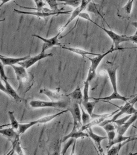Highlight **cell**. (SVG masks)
I'll return each mask as SVG.
<instances>
[{
	"label": "cell",
	"instance_id": "6da1fadb",
	"mask_svg": "<svg viewBox=\"0 0 137 155\" xmlns=\"http://www.w3.org/2000/svg\"><path fill=\"white\" fill-rule=\"evenodd\" d=\"M12 67L19 83L16 91L21 97H24L34 84V77L32 74L29 73L26 69L21 66H12Z\"/></svg>",
	"mask_w": 137,
	"mask_h": 155
},
{
	"label": "cell",
	"instance_id": "7a4b0ae2",
	"mask_svg": "<svg viewBox=\"0 0 137 155\" xmlns=\"http://www.w3.org/2000/svg\"><path fill=\"white\" fill-rule=\"evenodd\" d=\"M118 49L114 48V47L112 46L107 52L103 53V54H100L99 55L96 56L94 58H91L89 57L88 56H86L85 58H88L90 61H91V66L89 68V71H88V76L86 78V81L88 82H91L94 78L96 76V70L98 68V66H99L100 63H101V61H102L103 58L107 55L108 54H109L111 52H113L115 51H117Z\"/></svg>",
	"mask_w": 137,
	"mask_h": 155
},
{
	"label": "cell",
	"instance_id": "3957f363",
	"mask_svg": "<svg viewBox=\"0 0 137 155\" xmlns=\"http://www.w3.org/2000/svg\"><path fill=\"white\" fill-rule=\"evenodd\" d=\"M68 110H66L64 111H62L61 112H59L58 113L53 114V115H50L48 116L44 117L42 118H39L37 120H36L34 121H29L27 123H19V129L18 130V132L19 135H22L23 134H24L28 129H29L30 127H33L36 124H45L47 123L49 121H51V120H53L54 118H55L56 117L66 113L67 112H68Z\"/></svg>",
	"mask_w": 137,
	"mask_h": 155
},
{
	"label": "cell",
	"instance_id": "277c9868",
	"mask_svg": "<svg viewBox=\"0 0 137 155\" xmlns=\"http://www.w3.org/2000/svg\"><path fill=\"white\" fill-rule=\"evenodd\" d=\"M71 103L70 99H66L59 102H48L40 100H32L29 102L30 106L33 108H68Z\"/></svg>",
	"mask_w": 137,
	"mask_h": 155
},
{
	"label": "cell",
	"instance_id": "5b68a950",
	"mask_svg": "<svg viewBox=\"0 0 137 155\" xmlns=\"http://www.w3.org/2000/svg\"><path fill=\"white\" fill-rule=\"evenodd\" d=\"M67 110L70 112L74 122L72 129L80 130L83 124L82 122V113L79 104L71 101V103Z\"/></svg>",
	"mask_w": 137,
	"mask_h": 155
},
{
	"label": "cell",
	"instance_id": "8992f818",
	"mask_svg": "<svg viewBox=\"0 0 137 155\" xmlns=\"http://www.w3.org/2000/svg\"><path fill=\"white\" fill-rule=\"evenodd\" d=\"M119 111L115 114L112 118L109 120H105L100 124H105L107 123H114L115 120H117L119 117L121 116L124 114H126L128 115H133L137 113V110L134 108V105L132 104L131 101H128L126 102L125 105L120 107L118 108Z\"/></svg>",
	"mask_w": 137,
	"mask_h": 155
},
{
	"label": "cell",
	"instance_id": "52a82bcc",
	"mask_svg": "<svg viewBox=\"0 0 137 155\" xmlns=\"http://www.w3.org/2000/svg\"><path fill=\"white\" fill-rule=\"evenodd\" d=\"M97 27H99L102 30H103V31L107 34V35L112 40V42H113L112 46L114 47V48L117 49L118 50H122V49H135V48H137V47L136 48H120L119 45L120 43H121L123 42H125V41H131L128 38L127 36L119 35L112 30H107L105 28L102 27L99 25H98Z\"/></svg>",
	"mask_w": 137,
	"mask_h": 155
},
{
	"label": "cell",
	"instance_id": "ba28073f",
	"mask_svg": "<svg viewBox=\"0 0 137 155\" xmlns=\"http://www.w3.org/2000/svg\"><path fill=\"white\" fill-rule=\"evenodd\" d=\"M91 1L90 0H82L81 1V4L80 5L79 7H78L77 8H75L74 10H73L71 13V15L70 16V18H69L68 20L67 21V22H66V24L63 25L62 27H61L59 30V32L62 33L68 25L69 24L77 17H78L79 16V15L82 13V11H83L84 10L86 9L88 4L91 2Z\"/></svg>",
	"mask_w": 137,
	"mask_h": 155
},
{
	"label": "cell",
	"instance_id": "9c48e42d",
	"mask_svg": "<svg viewBox=\"0 0 137 155\" xmlns=\"http://www.w3.org/2000/svg\"><path fill=\"white\" fill-rule=\"evenodd\" d=\"M39 93L44 94L48 97L51 101L53 102L62 101L66 100V97H68L67 96H64L61 93L59 88H58L55 91H52L48 88H43L39 90Z\"/></svg>",
	"mask_w": 137,
	"mask_h": 155
},
{
	"label": "cell",
	"instance_id": "30bf717a",
	"mask_svg": "<svg viewBox=\"0 0 137 155\" xmlns=\"http://www.w3.org/2000/svg\"><path fill=\"white\" fill-rule=\"evenodd\" d=\"M53 55V54H46L45 51H41V52L37 55L34 56V57H31L27 60L19 63L18 64L19 66L24 68L25 69H27L29 68H30L31 66H33L36 63L38 62L39 61H40L45 58L52 57Z\"/></svg>",
	"mask_w": 137,
	"mask_h": 155
},
{
	"label": "cell",
	"instance_id": "8fae6325",
	"mask_svg": "<svg viewBox=\"0 0 137 155\" xmlns=\"http://www.w3.org/2000/svg\"><path fill=\"white\" fill-rule=\"evenodd\" d=\"M61 34V32H59L58 35H56L55 36L51 38H48V39H45L44 38H42L39 35H33L32 36H34L36 38L41 40L42 41H44V44L42 46V51H45L47 49L52 48L54 46H61V44L59 43V36Z\"/></svg>",
	"mask_w": 137,
	"mask_h": 155
},
{
	"label": "cell",
	"instance_id": "7c38bea8",
	"mask_svg": "<svg viewBox=\"0 0 137 155\" xmlns=\"http://www.w3.org/2000/svg\"><path fill=\"white\" fill-rule=\"evenodd\" d=\"M14 12L18 14H24V15H29L35 16L39 18H46L50 16H52L54 15H59L63 14H69L72 13L71 11H63L60 12H53V13H46V12H27V11H22L17 9H14Z\"/></svg>",
	"mask_w": 137,
	"mask_h": 155
},
{
	"label": "cell",
	"instance_id": "4fadbf2b",
	"mask_svg": "<svg viewBox=\"0 0 137 155\" xmlns=\"http://www.w3.org/2000/svg\"><path fill=\"white\" fill-rule=\"evenodd\" d=\"M86 130H87V133L88 134L89 137H90L91 138V140L94 141V143L96 144L99 153H103V149L102 147L101 143H102V142L103 141V140H104L106 139H107V137L100 136V135H98L96 134L93 132V130L92 129V127H90V128Z\"/></svg>",
	"mask_w": 137,
	"mask_h": 155
},
{
	"label": "cell",
	"instance_id": "5bb4252c",
	"mask_svg": "<svg viewBox=\"0 0 137 155\" xmlns=\"http://www.w3.org/2000/svg\"><path fill=\"white\" fill-rule=\"evenodd\" d=\"M30 55H27L23 57H18V58H12V57H6L3 55H0L1 62L3 64L4 66H15L16 64H19L21 62L24 61L30 58Z\"/></svg>",
	"mask_w": 137,
	"mask_h": 155
},
{
	"label": "cell",
	"instance_id": "9a60e30c",
	"mask_svg": "<svg viewBox=\"0 0 137 155\" xmlns=\"http://www.w3.org/2000/svg\"><path fill=\"white\" fill-rule=\"evenodd\" d=\"M107 73L108 74V76L109 78L112 88H113V92L117 93V67L111 66L108 67L106 69Z\"/></svg>",
	"mask_w": 137,
	"mask_h": 155
},
{
	"label": "cell",
	"instance_id": "2e32d148",
	"mask_svg": "<svg viewBox=\"0 0 137 155\" xmlns=\"http://www.w3.org/2000/svg\"><path fill=\"white\" fill-rule=\"evenodd\" d=\"M97 102H98L97 101H93V102H90V101H88V102H83V101L82 104H81L82 105V107L84 108V109L85 110V111L90 115V116L91 117V118L93 119L102 117L106 115V114L99 115V114H94V113H93L94 109L96 104V103Z\"/></svg>",
	"mask_w": 137,
	"mask_h": 155
},
{
	"label": "cell",
	"instance_id": "e0dca14e",
	"mask_svg": "<svg viewBox=\"0 0 137 155\" xmlns=\"http://www.w3.org/2000/svg\"><path fill=\"white\" fill-rule=\"evenodd\" d=\"M15 130V129H14L13 127L1 129L0 134L12 143L15 141L18 137H19L20 135L18 132H16Z\"/></svg>",
	"mask_w": 137,
	"mask_h": 155
},
{
	"label": "cell",
	"instance_id": "ac0fdd59",
	"mask_svg": "<svg viewBox=\"0 0 137 155\" xmlns=\"http://www.w3.org/2000/svg\"><path fill=\"white\" fill-rule=\"evenodd\" d=\"M5 84V87L6 88V94L9 96L13 98L16 102H21L23 101V98L19 95L16 91H15L10 83L8 82V80L2 81Z\"/></svg>",
	"mask_w": 137,
	"mask_h": 155
},
{
	"label": "cell",
	"instance_id": "d6986e66",
	"mask_svg": "<svg viewBox=\"0 0 137 155\" xmlns=\"http://www.w3.org/2000/svg\"><path fill=\"white\" fill-rule=\"evenodd\" d=\"M137 120V113L132 115L130 117V118L122 126L120 127H117L116 130H117V133L118 135H124L125 134L126 132V131L128 130V129L130 127V126L136 121Z\"/></svg>",
	"mask_w": 137,
	"mask_h": 155
},
{
	"label": "cell",
	"instance_id": "ffe728a7",
	"mask_svg": "<svg viewBox=\"0 0 137 155\" xmlns=\"http://www.w3.org/2000/svg\"><path fill=\"white\" fill-rule=\"evenodd\" d=\"M67 96L71 101L77 103L79 105L82 104L83 102V93L82 92L81 88L79 85L73 91L67 95Z\"/></svg>",
	"mask_w": 137,
	"mask_h": 155
},
{
	"label": "cell",
	"instance_id": "44dd1931",
	"mask_svg": "<svg viewBox=\"0 0 137 155\" xmlns=\"http://www.w3.org/2000/svg\"><path fill=\"white\" fill-rule=\"evenodd\" d=\"M84 137H89L88 133H85L83 131L81 130H74L72 129L71 132L68 135H65L62 140V143L65 142V141L69 140L70 138H74L75 140H77L78 138H84Z\"/></svg>",
	"mask_w": 137,
	"mask_h": 155
},
{
	"label": "cell",
	"instance_id": "7402d4cb",
	"mask_svg": "<svg viewBox=\"0 0 137 155\" xmlns=\"http://www.w3.org/2000/svg\"><path fill=\"white\" fill-rule=\"evenodd\" d=\"M137 140V138L132 137V138H131L123 143H119V144H115V145L112 146L111 148H109L107 150L106 155H119L121 149L125 145H126V144H128V143H129L131 141H134V140Z\"/></svg>",
	"mask_w": 137,
	"mask_h": 155
},
{
	"label": "cell",
	"instance_id": "603a6c76",
	"mask_svg": "<svg viewBox=\"0 0 137 155\" xmlns=\"http://www.w3.org/2000/svg\"><path fill=\"white\" fill-rule=\"evenodd\" d=\"M94 100L95 101H111V100H121L123 102H127L129 100V97H125L120 94H119L118 92L115 93L113 92L110 96H107V97H99V98H93Z\"/></svg>",
	"mask_w": 137,
	"mask_h": 155
},
{
	"label": "cell",
	"instance_id": "cb8c5ba5",
	"mask_svg": "<svg viewBox=\"0 0 137 155\" xmlns=\"http://www.w3.org/2000/svg\"><path fill=\"white\" fill-rule=\"evenodd\" d=\"M61 47L66 50L69 51L73 53L77 54L83 57H86L88 55H96L97 56L99 55L100 54H96V53H93L91 52H88L86 51L85 50H83L82 49L80 48H72V47H67V46H61Z\"/></svg>",
	"mask_w": 137,
	"mask_h": 155
},
{
	"label": "cell",
	"instance_id": "d4e9b609",
	"mask_svg": "<svg viewBox=\"0 0 137 155\" xmlns=\"http://www.w3.org/2000/svg\"><path fill=\"white\" fill-rule=\"evenodd\" d=\"M133 137H128V136H124V135H118L115 137V138L109 143H108V146H107V148L109 149V148H111L112 146L119 144V143H123L131 138H132Z\"/></svg>",
	"mask_w": 137,
	"mask_h": 155
},
{
	"label": "cell",
	"instance_id": "484cf974",
	"mask_svg": "<svg viewBox=\"0 0 137 155\" xmlns=\"http://www.w3.org/2000/svg\"><path fill=\"white\" fill-rule=\"evenodd\" d=\"M81 110V113H82V122L83 126L88 124L89 123L91 122V119L92 118L90 115L85 111V110L83 108L82 105L81 104L79 105Z\"/></svg>",
	"mask_w": 137,
	"mask_h": 155
},
{
	"label": "cell",
	"instance_id": "4316f807",
	"mask_svg": "<svg viewBox=\"0 0 137 155\" xmlns=\"http://www.w3.org/2000/svg\"><path fill=\"white\" fill-rule=\"evenodd\" d=\"M12 147H13V150L15 151L16 154L18 155H24L23 149L21 147V143L19 141V137H18L15 141L12 143Z\"/></svg>",
	"mask_w": 137,
	"mask_h": 155
},
{
	"label": "cell",
	"instance_id": "83f0119b",
	"mask_svg": "<svg viewBox=\"0 0 137 155\" xmlns=\"http://www.w3.org/2000/svg\"><path fill=\"white\" fill-rule=\"evenodd\" d=\"M8 115L10 118V125L12 126V127H13L15 130H18L19 127V123L16 119L15 117L14 116V112L13 111H9Z\"/></svg>",
	"mask_w": 137,
	"mask_h": 155
},
{
	"label": "cell",
	"instance_id": "f1b7e54d",
	"mask_svg": "<svg viewBox=\"0 0 137 155\" xmlns=\"http://www.w3.org/2000/svg\"><path fill=\"white\" fill-rule=\"evenodd\" d=\"M45 1L49 5V6L51 8V10H53V12H63L64 8H62L61 9L58 8V5H59V3H58L57 1H56V0H47Z\"/></svg>",
	"mask_w": 137,
	"mask_h": 155
},
{
	"label": "cell",
	"instance_id": "f546056e",
	"mask_svg": "<svg viewBox=\"0 0 137 155\" xmlns=\"http://www.w3.org/2000/svg\"><path fill=\"white\" fill-rule=\"evenodd\" d=\"M86 10L88 12H91V13H95L96 15H99L100 16L101 18H102L103 19V16L102 15V14L100 13V12L99 11L97 6H96V4L93 2L92 1H91V2L88 4L87 8H86Z\"/></svg>",
	"mask_w": 137,
	"mask_h": 155
},
{
	"label": "cell",
	"instance_id": "4dcf8cb0",
	"mask_svg": "<svg viewBox=\"0 0 137 155\" xmlns=\"http://www.w3.org/2000/svg\"><path fill=\"white\" fill-rule=\"evenodd\" d=\"M89 89H90V82L86 80L84 82V88L83 92V101L88 102L90 100L89 96Z\"/></svg>",
	"mask_w": 137,
	"mask_h": 155
},
{
	"label": "cell",
	"instance_id": "1f68e13d",
	"mask_svg": "<svg viewBox=\"0 0 137 155\" xmlns=\"http://www.w3.org/2000/svg\"><path fill=\"white\" fill-rule=\"evenodd\" d=\"M99 126L103 127V129L106 131V133L115 130L117 129V126L115 124H114V123H107L105 124H100L99 125Z\"/></svg>",
	"mask_w": 137,
	"mask_h": 155
},
{
	"label": "cell",
	"instance_id": "d6a6232c",
	"mask_svg": "<svg viewBox=\"0 0 137 155\" xmlns=\"http://www.w3.org/2000/svg\"><path fill=\"white\" fill-rule=\"evenodd\" d=\"M64 2L59 3V5H70L73 7H75L76 8L80 6L81 4V1L79 0H67L64 1Z\"/></svg>",
	"mask_w": 137,
	"mask_h": 155
},
{
	"label": "cell",
	"instance_id": "836d02e7",
	"mask_svg": "<svg viewBox=\"0 0 137 155\" xmlns=\"http://www.w3.org/2000/svg\"><path fill=\"white\" fill-rule=\"evenodd\" d=\"M61 143L62 141L58 140L54 146V150L53 151V152L51 153H50V152H48V155H61Z\"/></svg>",
	"mask_w": 137,
	"mask_h": 155
},
{
	"label": "cell",
	"instance_id": "e575fe53",
	"mask_svg": "<svg viewBox=\"0 0 137 155\" xmlns=\"http://www.w3.org/2000/svg\"><path fill=\"white\" fill-rule=\"evenodd\" d=\"M132 115H128L126 117H124L123 118H120V119H117V120H115L114 123H115V124L116 125L117 127H120L121 126H122L123 124H124L129 118L130 117H131Z\"/></svg>",
	"mask_w": 137,
	"mask_h": 155
},
{
	"label": "cell",
	"instance_id": "d590c367",
	"mask_svg": "<svg viewBox=\"0 0 137 155\" xmlns=\"http://www.w3.org/2000/svg\"><path fill=\"white\" fill-rule=\"evenodd\" d=\"M133 0H129L128 1V2L126 3V4L122 8L125 12L128 14L130 15L131 13L132 12V5H133V3H134Z\"/></svg>",
	"mask_w": 137,
	"mask_h": 155
},
{
	"label": "cell",
	"instance_id": "8d00e7d4",
	"mask_svg": "<svg viewBox=\"0 0 137 155\" xmlns=\"http://www.w3.org/2000/svg\"><path fill=\"white\" fill-rule=\"evenodd\" d=\"M74 141H75V139H74V138H70L69 140H68V142L65 144V146H64V148H63L61 152V155H65L66 153H67V150L68 149L69 147H70V146H71L72 143H74Z\"/></svg>",
	"mask_w": 137,
	"mask_h": 155
},
{
	"label": "cell",
	"instance_id": "74e56055",
	"mask_svg": "<svg viewBox=\"0 0 137 155\" xmlns=\"http://www.w3.org/2000/svg\"><path fill=\"white\" fill-rule=\"evenodd\" d=\"M82 18V19H86V20H87V21H90V22H93V24H96L97 26L99 25L97 24H96L95 22H94V21L91 19L90 15H89L88 13H81L79 15V16H78V19H79V18Z\"/></svg>",
	"mask_w": 137,
	"mask_h": 155
},
{
	"label": "cell",
	"instance_id": "f35d334b",
	"mask_svg": "<svg viewBox=\"0 0 137 155\" xmlns=\"http://www.w3.org/2000/svg\"><path fill=\"white\" fill-rule=\"evenodd\" d=\"M4 65L1 62L0 63V76H1V80H8L9 78L6 75L5 73V71L4 69Z\"/></svg>",
	"mask_w": 137,
	"mask_h": 155
},
{
	"label": "cell",
	"instance_id": "ab89813d",
	"mask_svg": "<svg viewBox=\"0 0 137 155\" xmlns=\"http://www.w3.org/2000/svg\"><path fill=\"white\" fill-rule=\"evenodd\" d=\"M107 140H108V143H111L117 136L116 135V132L115 130L114 131H111L107 133Z\"/></svg>",
	"mask_w": 137,
	"mask_h": 155
},
{
	"label": "cell",
	"instance_id": "60d3db41",
	"mask_svg": "<svg viewBox=\"0 0 137 155\" xmlns=\"http://www.w3.org/2000/svg\"><path fill=\"white\" fill-rule=\"evenodd\" d=\"M36 4V8H43L44 6L46 5V2H44V1L42 0H34L33 1Z\"/></svg>",
	"mask_w": 137,
	"mask_h": 155
},
{
	"label": "cell",
	"instance_id": "b9f144b4",
	"mask_svg": "<svg viewBox=\"0 0 137 155\" xmlns=\"http://www.w3.org/2000/svg\"><path fill=\"white\" fill-rule=\"evenodd\" d=\"M76 140H75L72 146V149L70 155H76Z\"/></svg>",
	"mask_w": 137,
	"mask_h": 155
},
{
	"label": "cell",
	"instance_id": "7bdbcfd3",
	"mask_svg": "<svg viewBox=\"0 0 137 155\" xmlns=\"http://www.w3.org/2000/svg\"><path fill=\"white\" fill-rule=\"evenodd\" d=\"M128 38L131 41H132L135 43H137V35H134V36H129V37H128Z\"/></svg>",
	"mask_w": 137,
	"mask_h": 155
},
{
	"label": "cell",
	"instance_id": "ee69618b",
	"mask_svg": "<svg viewBox=\"0 0 137 155\" xmlns=\"http://www.w3.org/2000/svg\"><path fill=\"white\" fill-rule=\"evenodd\" d=\"M131 102L132 104H134V105H135V103H137V96L135 97H134L132 100H131Z\"/></svg>",
	"mask_w": 137,
	"mask_h": 155
},
{
	"label": "cell",
	"instance_id": "f6af8a7d",
	"mask_svg": "<svg viewBox=\"0 0 137 155\" xmlns=\"http://www.w3.org/2000/svg\"><path fill=\"white\" fill-rule=\"evenodd\" d=\"M131 24H132L134 27H135L137 28V31H136L135 35H137V22H133L131 23Z\"/></svg>",
	"mask_w": 137,
	"mask_h": 155
},
{
	"label": "cell",
	"instance_id": "bcb514c9",
	"mask_svg": "<svg viewBox=\"0 0 137 155\" xmlns=\"http://www.w3.org/2000/svg\"><path fill=\"white\" fill-rule=\"evenodd\" d=\"M2 2H1V4H0V7H1L2 5H4L5 3H7L9 1H10L9 0H4V1H2Z\"/></svg>",
	"mask_w": 137,
	"mask_h": 155
},
{
	"label": "cell",
	"instance_id": "7dc6e473",
	"mask_svg": "<svg viewBox=\"0 0 137 155\" xmlns=\"http://www.w3.org/2000/svg\"><path fill=\"white\" fill-rule=\"evenodd\" d=\"M100 155H105L104 153V152H103V153H100Z\"/></svg>",
	"mask_w": 137,
	"mask_h": 155
},
{
	"label": "cell",
	"instance_id": "c3c4849f",
	"mask_svg": "<svg viewBox=\"0 0 137 155\" xmlns=\"http://www.w3.org/2000/svg\"><path fill=\"white\" fill-rule=\"evenodd\" d=\"M136 136H137V135H136Z\"/></svg>",
	"mask_w": 137,
	"mask_h": 155
}]
</instances>
